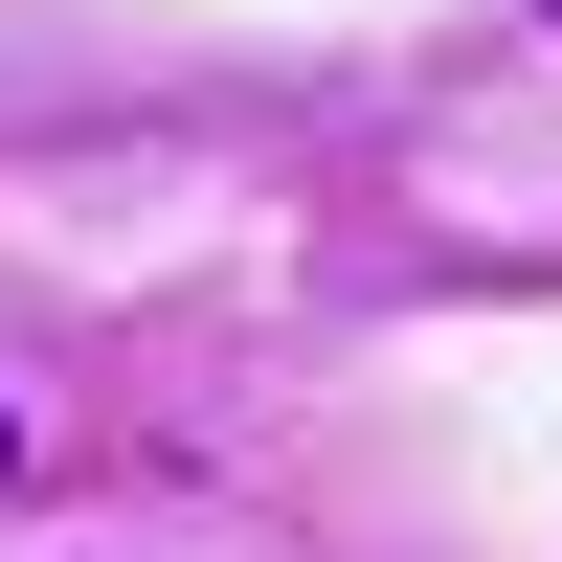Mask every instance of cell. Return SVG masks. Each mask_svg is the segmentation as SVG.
<instances>
[{"label":"cell","mask_w":562,"mask_h":562,"mask_svg":"<svg viewBox=\"0 0 562 562\" xmlns=\"http://www.w3.org/2000/svg\"><path fill=\"white\" fill-rule=\"evenodd\" d=\"M0 473H23V428H0Z\"/></svg>","instance_id":"1"}]
</instances>
